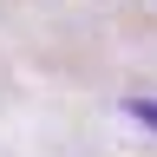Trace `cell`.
I'll use <instances>...</instances> for the list:
<instances>
[{
  "instance_id": "1",
  "label": "cell",
  "mask_w": 157,
  "mask_h": 157,
  "mask_svg": "<svg viewBox=\"0 0 157 157\" xmlns=\"http://www.w3.org/2000/svg\"><path fill=\"white\" fill-rule=\"evenodd\" d=\"M124 111L137 118V124H151V131H157V98H131V105H124Z\"/></svg>"
}]
</instances>
